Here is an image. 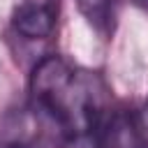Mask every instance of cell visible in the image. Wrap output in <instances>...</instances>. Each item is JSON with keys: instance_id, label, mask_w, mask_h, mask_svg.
Here are the masks:
<instances>
[{"instance_id": "277c9868", "label": "cell", "mask_w": 148, "mask_h": 148, "mask_svg": "<svg viewBox=\"0 0 148 148\" xmlns=\"http://www.w3.org/2000/svg\"><path fill=\"white\" fill-rule=\"evenodd\" d=\"M132 116V127H134V134H136V141L141 148H148V102L136 111V113H130Z\"/></svg>"}, {"instance_id": "6da1fadb", "label": "cell", "mask_w": 148, "mask_h": 148, "mask_svg": "<svg viewBox=\"0 0 148 148\" xmlns=\"http://www.w3.org/2000/svg\"><path fill=\"white\" fill-rule=\"evenodd\" d=\"M106 88L95 72L79 69L60 56L42 58L30 74L32 102L69 139L97 134L106 118Z\"/></svg>"}, {"instance_id": "8992f818", "label": "cell", "mask_w": 148, "mask_h": 148, "mask_svg": "<svg viewBox=\"0 0 148 148\" xmlns=\"http://www.w3.org/2000/svg\"><path fill=\"white\" fill-rule=\"evenodd\" d=\"M136 2H139V5H146V7H148V0H136Z\"/></svg>"}, {"instance_id": "7a4b0ae2", "label": "cell", "mask_w": 148, "mask_h": 148, "mask_svg": "<svg viewBox=\"0 0 148 148\" xmlns=\"http://www.w3.org/2000/svg\"><path fill=\"white\" fill-rule=\"evenodd\" d=\"M12 25L28 39H46L56 30V5L21 0L12 14Z\"/></svg>"}, {"instance_id": "5b68a950", "label": "cell", "mask_w": 148, "mask_h": 148, "mask_svg": "<svg viewBox=\"0 0 148 148\" xmlns=\"http://www.w3.org/2000/svg\"><path fill=\"white\" fill-rule=\"evenodd\" d=\"M9 148H37V146H30V143H14V146H9Z\"/></svg>"}, {"instance_id": "3957f363", "label": "cell", "mask_w": 148, "mask_h": 148, "mask_svg": "<svg viewBox=\"0 0 148 148\" xmlns=\"http://www.w3.org/2000/svg\"><path fill=\"white\" fill-rule=\"evenodd\" d=\"M81 14L88 18V23L106 35L113 30V21H116V7H118V0H76Z\"/></svg>"}]
</instances>
